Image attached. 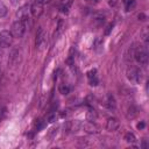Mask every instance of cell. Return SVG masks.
<instances>
[{"label": "cell", "instance_id": "277c9868", "mask_svg": "<svg viewBox=\"0 0 149 149\" xmlns=\"http://www.w3.org/2000/svg\"><path fill=\"white\" fill-rule=\"evenodd\" d=\"M47 34L44 33V30L40 27L38 30H37V34H36V47L38 49H43L45 45H47Z\"/></svg>", "mask_w": 149, "mask_h": 149}, {"label": "cell", "instance_id": "e0dca14e", "mask_svg": "<svg viewBox=\"0 0 149 149\" xmlns=\"http://www.w3.org/2000/svg\"><path fill=\"white\" fill-rule=\"evenodd\" d=\"M63 28H64V22L63 20H58V24H57V31L55 33V36H58L62 31H63Z\"/></svg>", "mask_w": 149, "mask_h": 149}, {"label": "cell", "instance_id": "2e32d148", "mask_svg": "<svg viewBox=\"0 0 149 149\" xmlns=\"http://www.w3.org/2000/svg\"><path fill=\"white\" fill-rule=\"evenodd\" d=\"M7 12H8V9H7L6 5H5L2 1H0V17H3V16H6Z\"/></svg>", "mask_w": 149, "mask_h": 149}, {"label": "cell", "instance_id": "52a82bcc", "mask_svg": "<svg viewBox=\"0 0 149 149\" xmlns=\"http://www.w3.org/2000/svg\"><path fill=\"white\" fill-rule=\"evenodd\" d=\"M30 13H31L33 16H35V17L41 16V14L43 13V6H42V3H40V2H34V3L30 6Z\"/></svg>", "mask_w": 149, "mask_h": 149}, {"label": "cell", "instance_id": "ffe728a7", "mask_svg": "<svg viewBox=\"0 0 149 149\" xmlns=\"http://www.w3.org/2000/svg\"><path fill=\"white\" fill-rule=\"evenodd\" d=\"M95 69H93V70H90L88 72H87V77H88V79L90 78H93V77H95Z\"/></svg>", "mask_w": 149, "mask_h": 149}, {"label": "cell", "instance_id": "44dd1931", "mask_svg": "<svg viewBox=\"0 0 149 149\" xmlns=\"http://www.w3.org/2000/svg\"><path fill=\"white\" fill-rule=\"evenodd\" d=\"M112 28H113V24H112V23H111V24H108V26H107V29L105 30V34H106V35H108V34H109V31L112 30Z\"/></svg>", "mask_w": 149, "mask_h": 149}, {"label": "cell", "instance_id": "9c48e42d", "mask_svg": "<svg viewBox=\"0 0 149 149\" xmlns=\"http://www.w3.org/2000/svg\"><path fill=\"white\" fill-rule=\"evenodd\" d=\"M17 16H19V20H21L22 22H24L27 19H28V6H23L21 7L19 10H17Z\"/></svg>", "mask_w": 149, "mask_h": 149}, {"label": "cell", "instance_id": "6da1fadb", "mask_svg": "<svg viewBox=\"0 0 149 149\" xmlns=\"http://www.w3.org/2000/svg\"><path fill=\"white\" fill-rule=\"evenodd\" d=\"M24 30H26V26H24V22H22L21 20H17L13 23L12 26V35L13 37H16V38H21L24 34Z\"/></svg>", "mask_w": 149, "mask_h": 149}, {"label": "cell", "instance_id": "ac0fdd59", "mask_svg": "<svg viewBox=\"0 0 149 149\" xmlns=\"http://www.w3.org/2000/svg\"><path fill=\"white\" fill-rule=\"evenodd\" d=\"M43 127H44V121L41 120V119L36 120V122H35V128H36L37 130H40V129H42Z\"/></svg>", "mask_w": 149, "mask_h": 149}, {"label": "cell", "instance_id": "4fadbf2b", "mask_svg": "<svg viewBox=\"0 0 149 149\" xmlns=\"http://www.w3.org/2000/svg\"><path fill=\"white\" fill-rule=\"evenodd\" d=\"M106 105H107V107L108 108H115V101H114V98L109 94V95H107V101H106Z\"/></svg>", "mask_w": 149, "mask_h": 149}, {"label": "cell", "instance_id": "7c38bea8", "mask_svg": "<svg viewBox=\"0 0 149 149\" xmlns=\"http://www.w3.org/2000/svg\"><path fill=\"white\" fill-rule=\"evenodd\" d=\"M125 5H126V10L129 12L135 8L136 2H135V0H125Z\"/></svg>", "mask_w": 149, "mask_h": 149}, {"label": "cell", "instance_id": "603a6c76", "mask_svg": "<svg viewBox=\"0 0 149 149\" xmlns=\"http://www.w3.org/2000/svg\"><path fill=\"white\" fill-rule=\"evenodd\" d=\"M137 128H139V129H142V128H144V122H143V121H141L140 123H137Z\"/></svg>", "mask_w": 149, "mask_h": 149}, {"label": "cell", "instance_id": "d6986e66", "mask_svg": "<svg viewBox=\"0 0 149 149\" xmlns=\"http://www.w3.org/2000/svg\"><path fill=\"white\" fill-rule=\"evenodd\" d=\"M90 85H91V86H97V85H98V79H97V77L90 78Z\"/></svg>", "mask_w": 149, "mask_h": 149}, {"label": "cell", "instance_id": "9a60e30c", "mask_svg": "<svg viewBox=\"0 0 149 149\" xmlns=\"http://www.w3.org/2000/svg\"><path fill=\"white\" fill-rule=\"evenodd\" d=\"M71 3H72V0H68L66 2L62 3V12H63V13H65V14H68V13H69V8H70Z\"/></svg>", "mask_w": 149, "mask_h": 149}, {"label": "cell", "instance_id": "5b68a950", "mask_svg": "<svg viewBox=\"0 0 149 149\" xmlns=\"http://www.w3.org/2000/svg\"><path fill=\"white\" fill-rule=\"evenodd\" d=\"M127 77H128V79H129L132 83H140L141 79H142V73H141V71H140L139 69L132 68L130 70H128Z\"/></svg>", "mask_w": 149, "mask_h": 149}, {"label": "cell", "instance_id": "ba28073f", "mask_svg": "<svg viewBox=\"0 0 149 149\" xmlns=\"http://www.w3.org/2000/svg\"><path fill=\"white\" fill-rule=\"evenodd\" d=\"M12 65H16L19 62H20V52L17 49H14L9 56V61H8Z\"/></svg>", "mask_w": 149, "mask_h": 149}, {"label": "cell", "instance_id": "5bb4252c", "mask_svg": "<svg viewBox=\"0 0 149 149\" xmlns=\"http://www.w3.org/2000/svg\"><path fill=\"white\" fill-rule=\"evenodd\" d=\"M125 140H126V142H128V143H134V142L136 141V137H135V135H134L133 133H127V134L125 135Z\"/></svg>", "mask_w": 149, "mask_h": 149}, {"label": "cell", "instance_id": "7a4b0ae2", "mask_svg": "<svg viewBox=\"0 0 149 149\" xmlns=\"http://www.w3.org/2000/svg\"><path fill=\"white\" fill-rule=\"evenodd\" d=\"M13 42V35L9 30H1L0 31V47L8 48Z\"/></svg>", "mask_w": 149, "mask_h": 149}, {"label": "cell", "instance_id": "cb8c5ba5", "mask_svg": "<svg viewBox=\"0 0 149 149\" xmlns=\"http://www.w3.org/2000/svg\"><path fill=\"white\" fill-rule=\"evenodd\" d=\"M115 3H116V0H109V5L111 6H114Z\"/></svg>", "mask_w": 149, "mask_h": 149}, {"label": "cell", "instance_id": "484cf974", "mask_svg": "<svg viewBox=\"0 0 149 149\" xmlns=\"http://www.w3.org/2000/svg\"><path fill=\"white\" fill-rule=\"evenodd\" d=\"M95 1H99V0H95Z\"/></svg>", "mask_w": 149, "mask_h": 149}, {"label": "cell", "instance_id": "7402d4cb", "mask_svg": "<svg viewBox=\"0 0 149 149\" xmlns=\"http://www.w3.org/2000/svg\"><path fill=\"white\" fill-rule=\"evenodd\" d=\"M50 0H34V2H40V3H47V2H49Z\"/></svg>", "mask_w": 149, "mask_h": 149}, {"label": "cell", "instance_id": "8992f818", "mask_svg": "<svg viewBox=\"0 0 149 149\" xmlns=\"http://www.w3.org/2000/svg\"><path fill=\"white\" fill-rule=\"evenodd\" d=\"M119 126H120V122L115 118H109L106 122V129L108 132H115L119 128Z\"/></svg>", "mask_w": 149, "mask_h": 149}, {"label": "cell", "instance_id": "d4e9b609", "mask_svg": "<svg viewBox=\"0 0 149 149\" xmlns=\"http://www.w3.org/2000/svg\"><path fill=\"white\" fill-rule=\"evenodd\" d=\"M68 0H62V3H64V2H66Z\"/></svg>", "mask_w": 149, "mask_h": 149}, {"label": "cell", "instance_id": "30bf717a", "mask_svg": "<svg viewBox=\"0 0 149 149\" xmlns=\"http://www.w3.org/2000/svg\"><path fill=\"white\" fill-rule=\"evenodd\" d=\"M97 118H98V114H97V112L94 109H90L87 112V114H86V119H87L88 122H94L97 120Z\"/></svg>", "mask_w": 149, "mask_h": 149}, {"label": "cell", "instance_id": "3957f363", "mask_svg": "<svg viewBox=\"0 0 149 149\" xmlns=\"http://www.w3.org/2000/svg\"><path fill=\"white\" fill-rule=\"evenodd\" d=\"M134 56H135V59L137 63L143 64V65H146L148 63V52L144 48H137Z\"/></svg>", "mask_w": 149, "mask_h": 149}, {"label": "cell", "instance_id": "8fae6325", "mask_svg": "<svg viewBox=\"0 0 149 149\" xmlns=\"http://www.w3.org/2000/svg\"><path fill=\"white\" fill-rule=\"evenodd\" d=\"M58 91H59V93H62V94L66 95V94H69V93H70V86H69V85H66V84H61V85H59V87H58Z\"/></svg>", "mask_w": 149, "mask_h": 149}]
</instances>
